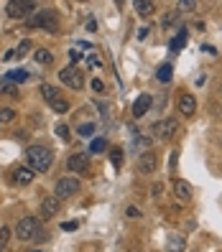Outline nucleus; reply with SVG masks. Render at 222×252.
<instances>
[{"instance_id": "cd10ccee", "label": "nucleus", "mask_w": 222, "mask_h": 252, "mask_svg": "<svg viewBox=\"0 0 222 252\" xmlns=\"http://www.w3.org/2000/svg\"><path fill=\"white\" fill-rule=\"evenodd\" d=\"M31 46H34V43L28 41V38H23V41L18 43V49H16V56H26L28 51H31Z\"/></svg>"}, {"instance_id": "2f4dec72", "label": "nucleus", "mask_w": 222, "mask_h": 252, "mask_svg": "<svg viewBox=\"0 0 222 252\" xmlns=\"http://www.w3.org/2000/svg\"><path fill=\"white\" fill-rule=\"evenodd\" d=\"M176 8H179V13H182V10H194L197 3H194V0H182V3L176 5Z\"/></svg>"}, {"instance_id": "f8f14e48", "label": "nucleus", "mask_w": 222, "mask_h": 252, "mask_svg": "<svg viewBox=\"0 0 222 252\" xmlns=\"http://www.w3.org/2000/svg\"><path fill=\"white\" fill-rule=\"evenodd\" d=\"M174 194H176V199H179V201L189 204L191 201V186L186 181H182V179H176L174 181Z\"/></svg>"}, {"instance_id": "393cba45", "label": "nucleus", "mask_w": 222, "mask_h": 252, "mask_svg": "<svg viewBox=\"0 0 222 252\" xmlns=\"http://www.w3.org/2000/svg\"><path fill=\"white\" fill-rule=\"evenodd\" d=\"M56 135H59V140H64V143H69V140H72V132H69V127H67V125H62V123L56 125Z\"/></svg>"}, {"instance_id": "58836bf2", "label": "nucleus", "mask_w": 222, "mask_h": 252, "mask_svg": "<svg viewBox=\"0 0 222 252\" xmlns=\"http://www.w3.org/2000/svg\"><path fill=\"white\" fill-rule=\"evenodd\" d=\"M161 191H164V186H161V184H153V196H158Z\"/></svg>"}, {"instance_id": "9b49d317", "label": "nucleus", "mask_w": 222, "mask_h": 252, "mask_svg": "<svg viewBox=\"0 0 222 252\" xmlns=\"http://www.w3.org/2000/svg\"><path fill=\"white\" fill-rule=\"evenodd\" d=\"M59 214V199L56 196H49L41 201V219H51Z\"/></svg>"}, {"instance_id": "dca6fc26", "label": "nucleus", "mask_w": 222, "mask_h": 252, "mask_svg": "<svg viewBox=\"0 0 222 252\" xmlns=\"http://www.w3.org/2000/svg\"><path fill=\"white\" fill-rule=\"evenodd\" d=\"M26 79H28L26 69H13V71L5 74V82H10V84H18V82H26Z\"/></svg>"}, {"instance_id": "412c9836", "label": "nucleus", "mask_w": 222, "mask_h": 252, "mask_svg": "<svg viewBox=\"0 0 222 252\" xmlns=\"http://www.w3.org/2000/svg\"><path fill=\"white\" fill-rule=\"evenodd\" d=\"M153 3H151V0H138V3H136V10H138V16H151V13H153Z\"/></svg>"}, {"instance_id": "72a5a7b5", "label": "nucleus", "mask_w": 222, "mask_h": 252, "mask_svg": "<svg viewBox=\"0 0 222 252\" xmlns=\"http://www.w3.org/2000/svg\"><path fill=\"white\" fill-rule=\"evenodd\" d=\"M92 90H95L97 94L105 92V84H102V79H92Z\"/></svg>"}, {"instance_id": "2eb2a0df", "label": "nucleus", "mask_w": 222, "mask_h": 252, "mask_svg": "<svg viewBox=\"0 0 222 252\" xmlns=\"http://www.w3.org/2000/svg\"><path fill=\"white\" fill-rule=\"evenodd\" d=\"M186 41H189L186 31H184V28H179V33H176V36L171 38V51H179V49H184V46H186Z\"/></svg>"}, {"instance_id": "473e14b6", "label": "nucleus", "mask_w": 222, "mask_h": 252, "mask_svg": "<svg viewBox=\"0 0 222 252\" xmlns=\"http://www.w3.org/2000/svg\"><path fill=\"white\" fill-rule=\"evenodd\" d=\"M69 59H72V66H74V64H77L79 59H82V51H77V49H69Z\"/></svg>"}, {"instance_id": "5701e85b", "label": "nucleus", "mask_w": 222, "mask_h": 252, "mask_svg": "<svg viewBox=\"0 0 222 252\" xmlns=\"http://www.w3.org/2000/svg\"><path fill=\"white\" fill-rule=\"evenodd\" d=\"M13 120H16V110H10V107H0V125L13 123Z\"/></svg>"}, {"instance_id": "4c0bfd02", "label": "nucleus", "mask_w": 222, "mask_h": 252, "mask_svg": "<svg viewBox=\"0 0 222 252\" xmlns=\"http://www.w3.org/2000/svg\"><path fill=\"white\" fill-rule=\"evenodd\" d=\"M64 229H67V232H72V229H77V221H67V224H64Z\"/></svg>"}, {"instance_id": "0eeeda50", "label": "nucleus", "mask_w": 222, "mask_h": 252, "mask_svg": "<svg viewBox=\"0 0 222 252\" xmlns=\"http://www.w3.org/2000/svg\"><path fill=\"white\" fill-rule=\"evenodd\" d=\"M79 191V181L77 179H62L56 181V199H69Z\"/></svg>"}, {"instance_id": "6e6552de", "label": "nucleus", "mask_w": 222, "mask_h": 252, "mask_svg": "<svg viewBox=\"0 0 222 252\" xmlns=\"http://www.w3.org/2000/svg\"><path fill=\"white\" fill-rule=\"evenodd\" d=\"M67 166L74 173H87V171H90V156H87V153H74V156H69Z\"/></svg>"}, {"instance_id": "4468645a", "label": "nucleus", "mask_w": 222, "mask_h": 252, "mask_svg": "<svg viewBox=\"0 0 222 252\" xmlns=\"http://www.w3.org/2000/svg\"><path fill=\"white\" fill-rule=\"evenodd\" d=\"M34 171L31 168H26V166H21V168H16V171H13V181H16V184H21V186H26V184H31L34 181Z\"/></svg>"}, {"instance_id": "7ed1b4c3", "label": "nucleus", "mask_w": 222, "mask_h": 252, "mask_svg": "<svg viewBox=\"0 0 222 252\" xmlns=\"http://www.w3.org/2000/svg\"><path fill=\"white\" fill-rule=\"evenodd\" d=\"M38 232H41V219L38 217H26V219H21L18 224H16V237H18L21 242L36 240Z\"/></svg>"}, {"instance_id": "20e7f679", "label": "nucleus", "mask_w": 222, "mask_h": 252, "mask_svg": "<svg viewBox=\"0 0 222 252\" xmlns=\"http://www.w3.org/2000/svg\"><path fill=\"white\" fill-rule=\"evenodd\" d=\"M151 132H153V138H156V140H171V138H174V132H179V120H174V117L158 120V123H153Z\"/></svg>"}, {"instance_id": "39448f33", "label": "nucleus", "mask_w": 222, "mask_h": 252, "mask_svg": "<svg viewBox=\"0 0 222 252\" xmlns=\"http://www.w3.org/2000/svg\"><path fill=\"white\" fill-rule=\"evenodd\" d=\"M59 79H62V84L72 87V90H82L84 87V74L77 66H64L62 71H59Z\"/></svg>"}, {"instance_id": "b1692460", "label": "nucleus", "mask_w": 222, "mask_h": 252, "mask_svg": "<svg viewBox=\"0 0 222 252\" xmlns=\"http://www.w3.org/2000/svg\"><path fill=\"white\" fill-rule=\"evenodd\" d=\"M51 107H54V112H62V115H64V112H69V102H67L64 97H56V99L51 102Z\"/></svg>"}, {"instance_id": "f257e3e1", "label": "nucleus", "mask_w": 222, "mask_h": 252, "mask_svg": "<svg viewBox=\"0 0 222 252\" xmlns=\"http://www.w3.org/2000/svg\"><path fill=\"white\" fill-rule=\"evenodd\" d=\"M26 158H28V168L34 173H46L54 163V153L46 145H31L26 151Z\"/></svg>"}, {"instance_id": "aec40b11", "label": "nucleus", "mask_w": 222, "mask_h": 252, "mask_svg": "<svg viewBox=\"0 0 222 252\" xmlns=\"http://www.w3.org/2000/svg\"><path fill=\"white\" fill-rule=\"evenodd\" d=\"M171 77H174V69H171V64H164V66H158V74H156V79L158 82H171Z\"/></svg>"}, {"instance_id": "f704fd0d", "label": "nucleus", "mask_w": 222, "mask_h": 252, "mask_svg": "<svg viewBox=\"0 0 222 252\" xmlns=\"http://www.w3.org/2000/svg\"><path fill=\"white\" fill-rule=\"evenodd\" d=\"M128 217H130V219H138V217H141V212L136 209V206H128Z\"/></svg>"}, {"instance_id": "e433bc0d", "label": "nucleus", "mask_w": 222, "mask_h": 252, "mask_svg": "<svg viewBox=\"0 0 222 252\" xmlns=\"http://www.w3.org/2000/svg\"><path fill=\"white\" fill-rule=\"evenodd\" d=\"M202 51H207L210 56H215V54H217V49H215V46H202Z\"/></svg>"}, {"instance_id": "ddd939ff", "label": "nucleus", "mask_w": 222, "mask_h": 252, "mask_svg": "<svg viewBox=\"0 0 222 252\" xmlns=\"http://www.w3.org/2000/svg\"><path fill=\"white\" fill-rule=\"evenodd\" d=\"M179 112L184 115V117H191L197 112V99L191 97V94H184L182 99H179Z\"/></svg>"}, {"instance_id": "c9c22d12", "label": "nucleus", "mask_w": 222, "mask_h": 252, "mask_svg": "<svg viewBox=\"0 0 222 252\" xmlns=\"http://www.w3.org/2000/svg\"><path fill=\"white\" fill-rule=\"evenodd\" d=\"M148 31H151V28H146V26H143V28H141V31H138V38H141V41H143V38H146V36H148Z\"/></svg>"}, {"instance_id": "6ab92c4d", "label": "nucleus", "mask_w": 222, "mask_h": 252, "mask_svg": "<svg viewBox=\"0 0 222 252\" xmlns=\"http://www.w3.org/2000/svg\"><path fill=\"white\" fill-rule=\"evenodd\" d=\"M41 94H43V99H46L49 105H51L56 97H62V94H59V90H56V87H51V84H41Z\"/></svg>"}, {"instance_id": "a211bd4d", "label": "nucleus", "mask_w": 222, "mask_h": 252, "mask_svg": "<svg viewBox=\"0 0 222 252\" xmlns=\"http://www.w3.org/2000/svg\"><path fill=\"white\" fill-rule=\"evenodd\" d=\"M169 252H184V234H169Z\"/></svg>"}, {"instance_id": "9d476101", "label": "nucleus", "mask_w": 222, "mask_h": 252, "mask_svg": "<svg viewBox=\"0 0 222 252\" xmlns=\"http://www.w3.org/2000/svg\"><path fill=\"white\" fill-rule=\"evenodd\" d=\"M151 105H153V97L148 92H143L136 102H133V117H143L148 110H151Z\"/></svg>"}, {"instance_id": "f03ea898", "label": "nucleus", "mask_w": 222, "mask_h": 252, "mask_svg": "<svg viewBox=\"0 0 222 252\" xmlns=\"http://www.w3.org/2000/svg\"><path fill=\"white\" fill-rule=\"evenodd\" d=\"M26 26H28V28H41V31L54 33L56 28H59V16H56L54 8H43V10H36V16L28 18Z\"/></svg>"}, {"instance_id": "bb28decb", "label": "nucleus", "mask_w": 222, "mask_h": 252, "mask_svg": "<svg viewBox=\"0 0 222 252\" xmlns=\"http://www.w3.org/2000/svg\"><path fill=\"white\" fill-rule=\"evenodd\" d=\"M179 16H182L179 10H171V13H166V16H164V21H161V23H164V28H169V26H174L176 21H179Z\"/></svg>"}, {"instance_id": "423d86ee", "label": "nucleus", "mask_w": 222, "mask_h": 252, "mask_svg": "<svg viewBox=\"0 0 222 252\" xmlns=\"http://www.w3.org/2000/svg\"><path fill=\"white\" fill-rule=\"evenodd\" d=\"M31 10H36V3H28V0H10L8 3V16L10 18H26Z\"/></svg>"}, {"instance_id": "ea45409f", "label": "nucleus", "mask_w": 222, "mask_h": 252, "mask_svg": "<svg viewBox=\"0 0 222 252\" xmlns=\"http://www.w3.org/2000/svg\"><path fill=\"white\" fill-rule=\"evenodd\" d=\"M34 252H38V250H34Z\"/></svg>"}, {"instance_id": "c756f323", "label": "nucleus", "mask_w": 222, "mask_h": 252, "mask_svg": "<svg viewBox=\"0 0 222 252\" xmlns=\"http://www.w3.org/2000/svg\"><path fill=\"white\" fill-rule=\"evenodd\" d=\"M8 240H10V229L8 227H0V250H5Z\"/></svg>"}, {"instance_id": "4be33fe9", "label": "nucleus", "mask_w": 222, "mask_h": 252, "mask_svg": "<svg viewBox=\"0 0 222 252\" xmlns=\"http://www.w3.org/2000/svg\"><path fill=\"white\" fill-rule=\"evenodd\" d=\"M0 94L18 97V87H16V84H10V82H0Z\"/></svg>"}, {"instance_id": "a878e982", "label": "nucleus", "mask_w": 222, "mask_h": 252, "mask_svg": "<svg viewBox=\"0 0 222 252\" xmlns=\"http://www.w3.org/2000/svg\"><path fill=\"white\" fill-rule=\"evenodd\" d=\"M77 132H79L82 138H92V135H95V125H92V123H84V125L77 127Z\"/></svg>"}, {"instance_id": "1a4fd4ad", "label": "nucleus", "mask_w": 222, "mask_h": 252, "mask_svg": "<svg viewBox=\"0 0 222 252\" xmlns=\"http://www.w3.org/2000/svg\"><path fill=\"white\" fill-rule=\"evenodd\" d=\"M156 166H158V158H156L153 151H146V153L138 156V168H141V173H153Z\"/></svg>"}, {"instance_id": "c85d7f7f", "label": "nucleus", "mask_w": 222, "mask_h": 252, "mask_svg": "<svg viewBox=\"0 0 222 252\" xmlns=\"http://www.w3.org/2000/svg\"><path fill=\"white\" fill-rule=\"evenodd\" d=\"M112 166L115 168H120V163H123V151H120V148H112Z\"/></svg>"}, {"instance_id": "7c9ffc66", "label": "nucleus", "mask_w": 222, "mask_h": 252, "mask_svg": "<svg viewBox=\"0 0 222 252\" xmlns=\"http://www.w3.org/2000/svg\"><path fill=\"white\" fill-rule=\"evenodd\" d=\"M105 148H108L105 138H97V140H92V153H100V151H105Z\"/></svg>"}, {"instance_id": "f3484780", "label": "nucleus", "mask_w": 222, "mask_h": 252, "mask_svg": "<svg viewBox=\"0 0 222 252\" xmlns=\"http://www.w3.org/2000/svg\"><path fill=\"white\" fill-rule=\"evenodd\" d=\"M34 59H36V64H41V66L54 64V54H51V51H46V49H38V51L34 54Z\"/></svg>"}]
</instances>
